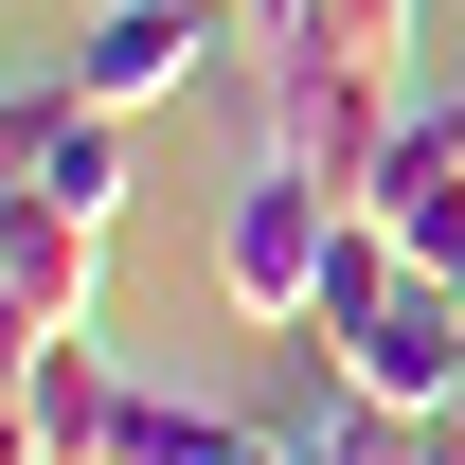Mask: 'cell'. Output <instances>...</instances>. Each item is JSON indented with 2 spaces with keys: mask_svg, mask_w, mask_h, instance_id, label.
<instances>
[{
  "mask_svg": "<svg viewBox=\"0 0 465 465\" xmlns=\"http://www.w3.org/2000/svg\"><path fill=\"white\" fill-rule=\"evenodd\" d=\"M304 341L341 358L394 430H448V411H465V287L411 269L376 215H341V269H322V322H304Z\"/></svg>",
  "mask_w": 465,
  "mask_h": 465,
  "instance_id": "1",
  "label": "cell"
},
{
  "mask_svg": "<svg viewBox=\"0 0 465 465\" xmlns=\"http://www.w3.org/2000/svg\"><path fill=\"white\" fill-rule=\"evenodd\" d=\"M341 215H358L341 179H304V162L251 143V179L215 197V304L269 322V341H304V322H322V269H341Z\"/></svg>",
  "mask_w": 465,
  "mask_h": 465,
  "instance_id": "2",
  "label": "cell"
},
{
  "mask_svg": "<svg viewBox=\"0 0 465 465\" xmlns=\"http://www.w3.org/2000/svg\"><path fill=\"white\" fill-rule=\"evenodd\" d=\"M232 36H251V0H90V36H72V90H90V108H179V90H197V72L232 54Z\"/></svg>",
  "mask_w": 465,
  "mask_h": 465,
  "instance_id": "3",
  "label": "cell"
},
{
  "mask_svg": "<svg viewBox=\"0 0 465 465\" xmlns=\"http://www.w3.org/2000/svg\"><path fill=\"white\" fill-rule=\"evenodd\" d=\"M0 179H18L36 215L125 232V108H90L72 72H18V90H0Z\"/></svg>",
  "mask_w": 465,
  "mask_h": 465,
  "instance_id": "4",
  "label": "cell"
},
{
  "mask_svg": "<svg viewBox=\"0 0 465 465\" xmlns=\"http://www.w3.org/2000/svg\"><path fill=\"white\" fill-rule=\"evenodd\" d=\"M394 72H358V54H269V162H304V179H341V197H376V162H394Z\"/></svg>",
  "mask_w": 465,
  "mask_h": 465,
  "instance_id": "5",
  "label": "cell"
},
{
  "mask_svg": "<svg viewBox=\"0 0 465 465\" xmlns=\"http://www.w3.org/2000/svg\"><path fill=\"white\" fill-rule=\"evenodd\" d=\"M358 215L394 232L411 269H448V287H465V90H411V108H394V162H376Z\"/></svg>",
  "mask_w": 465,
  "mask_h": 465,
  "instance_id": "6",
  "label": "cell"
},
{
  "mask_svg": "<svg viewBox=\"0 0 465 465\" xmlns=\"http://www.w3.org/2000/svg\"><path fill=\"white\" fill-rule=\"evenodd\" d=\"M108 322V232L90 215H36V197H0V341H90Z\"/></svg>",
  "mask_w": 465,
  "mask_h": 465,
  "instance_id": "7",
  "label": "cell"
},
{
  "mask_svg": "<svg viewBox=\"0 0 465 465\" xmlns=\"http://www.w3.org/2000/svg\"><path fill=\"white\" fill-rule=\"evenodd\" d=\"M108 411H125V376L90 341H36L18 358V448H54V465H108Z\"/></svg>",
  "mask_w": 465,
  "mask_h": 465,
  "instance_id": "8",
  "label": "cell"
},
{
  "mask_svg": "<svg viewBox=\"0 0 465 465\" xmlns=\"http://www.w3.org/2000/svg\"><path fill=\"white\" fill-rule=\"evenodd\" d=\"M18 465H54V448H18Z\"/></svg>",
  "mask_w": 465,
  "mask_h": 465,
  "instance_id": "9",
  "label": "cell"
}]
</instances>
